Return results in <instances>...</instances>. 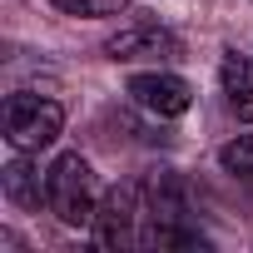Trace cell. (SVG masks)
I'll return each instance as SVG.
<instances>
[{
  "label": "cell",
  "instance_id": "obj_1",
  "mask_svg": "<svg viewBox=\"0 0 253 253\" xmlns=\"http://www.w3.org/2000/svg\"><path fill=\"white\" fill-rule=\"evenodd\" d=\"M45 174H50V209H55V218H60L65 228L94 223L104 194H99V179H94L89 159H84V154H60Z\"/></svg>",
  "mask_w": 253,
  "mask_h": 253
},
{
  "label": "cell",
  "instance_id": "obj_2",
  "mask_svg": "<svg viewBox=\"0 0 253 253\" xmlns=\"http://www.w3.org/2000/svg\"><path fill=\"white\" fill-rule=\"evenodd\" d=\"M0 124H5L10 149L40 154V149H50V144L60 139V129H65V104L40 99V94H10V99H5V114H0Z\"/></svg>",
  "mask_w": 253,
  "mask_h": 253
},
{
  "label": "cell",
  "instance_id": "obj_3",
  "mask_svg": "<svg viewBox=\"0 0 253 253\" xmlns=\"http://www.w3.org/2000/svg\"><path fill=\"white\" fill-rule=\"evenodd\" d=\"M144 213H149V209H139V189L119 184V189H109V194L99 199L94 238H99L104 248H129V243L144 238V233H139V218H144Z\"/></svg>",
  "mask_w": 253,
  "mask_h": 253
},
{
  "label": "cell",
  "instance_id": "obj_4",
  "mask_svg": "<svg viewBox=\"0 0 253 253\" xmlns=\"http://www.w3.org/2000/svg\"><path fill=\"white\" fill-rule=\"evenodd\" d=\"M129 94H134L139 109H149V114H159V119H179V114L194 104V84L179 80V75H169V70L134 75V80H129Z\"/></svg>",
  "mask_w": 253,
  "mask_h": 253
},
{
  "label": "cell",
  "instance_id": "obj_5",
  "mask_svg": "<svg viewBox=\"0 0 253 253\" xmlns=\"http://www.w3.org/2000/svg\"><path fill=\"white\" fill-rule=\"evenodd\" d=\"M104 55H109V60H129V65H134V60H179L184 45H179L174 30H159V25H129V30L109 35Z\"/></svg>",
  "mask_w": 253,
  "mask_h": 253
},
{
  "label": "cell",
  "instance_id": "obj_6",
  "mask_svg": "<svg viewBox=\"0 0 253 253\" xmlns=\"http://www.w3.org/2000/svg\"><path fill=\"white\" fill-rule=\"evenodd\" d=\"M0 189H5V199H10L15 209H40V204H50V174H40V164H35L25 149H15V159L0 169Z\"/></svg>",
  "mask_w": 253,
  "mask_h": 253
},
{
  "label": "cell",
  "instance_id": "obj_7",
  "mask_svg": "<svg viewBox=\"0 0 253 253\" xmlns=\"http://www.w3.org/2000/svg\"><path fill=\"white\" fill-rule=\"evenodd\" d=\"M218 80H223L228 109H233L238 119H253V60H243L238 50H228L223 65H218Z\"/></svg>",
  "mask_w": 253,
  "mask_h": 253
},
{
  "label": "cell",
  "instance_id": "obj_8",
  "mask_svg": "<svg viewBox=\"0 0 253 253\" xmlns=\"http://www.w3.org/2000/svg\"><path fill=\"white\" fill-rule=\"evenodd\" d=\"M218 164H223L228 174H238V179H253V134L228 139V144L218 149Z\"/></svg>",
  "mask_w": 253,
  "mask_h": 253
},
{
  "label": "cell",
  "instance_id": "obj_9",
  "mask_svg": "<svg viewBox=\"0 0 253 253\" xmlns=\"http://www.w3.org/2000/svg\"><path fill=\"white\" fill-rule=\"evenodd\" d=\"M55 5H60L65 15H84V20H94V15H114L124 0H55Z\"/></svg>",
  "mask_w": 253,
  "mask_h": 253
}]
</instances>
